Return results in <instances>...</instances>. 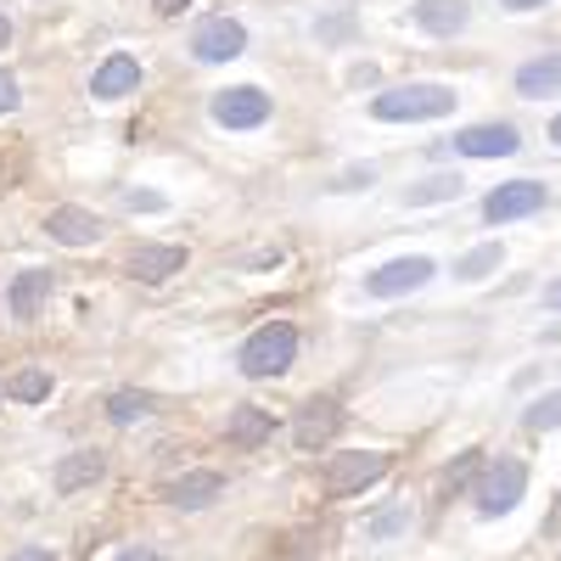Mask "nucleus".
Instances as JSON below:
<instances>
[{
  "label": "nucleus",
  "mask_w": 561,
  "mask_h": 561,
  "mask_svg": "<svg viewBox=\"0 0 561 561\" xmlns=\"http://www.w3.org/2000/svg\"><path fill=\"white\" fill-rule=\"evenodd\" d=\"M129 90H140V62L135 57H107L96 73H90V96L96 102H118V96H129Z\"/></svg>",
  "instance_id": "dca6fc26"
},
{
  "label": "nucleus",
  "mask_w": 561,
  "mask_h": 561,
  "mask_svg": "<svg viewBox=\"0 0 561 561\" xmlns=\"http://www.w3.org/2000/svg\"><path fill=\"white\" fill-rule=\"evenodd\" d=\"M511 12H534V7H550V0H505Z\"/></svg>",
  "instance_id": "473e14b6"
},
{
  "label": "nucleus",
  "mask_w": 561,
  "mask_h": 561,
  "mask_svg": "<svg viewBox=\"0 0 561 561\" xmlns=\"http://www.w3.org/2000/svg\"><path fill=\"white\" fill-rule=\"evenodd\" d=\"M545 185L539 180H505V185H494V192L483 197V219L489 225H511V219H528V214H539L545 208Z\"/></svg>",
  "instance_id": "423d86ee"
},
{
  "label": "nucleus",
  "mask_w": 561,
  "mask_h": 561,
  "mask_svg": "<svg viewBox=\"0 0 561 561\" xmlns=\"http://www.w3.org/2000/svg\"><path fill=\"white\" fill-rule=\"evenodd\" d=\"M415 23L438 39H449L472 23V7H466V0H415Z\"/></svg>",
  "instance_id": "a211bd4d"
},
{
  "label": "nucleus",
  "mask_w": 561,
  "mask_h": 561,
  "mask_svg": "<svg viewBox=\"0 0 561 561\" xmlns=\"http://www.w3.org/2000/svg\"><path fill=\"white\" fill-rule=\"evenodd\" d=\"M51 293H57V275H51V270H18L12 293H7L12 320H34V314L45 309V298H51Z\"/></svg>",
  "instance_id": "4468645a"
},
{
  "label": "nucleus",
  "mask_w": 561,
  "mask_h": 561,
  "mask_svg": "<svg viewBox=\"0 0 561 561\" xmlns=\"http://www.w3.org/2000/svg\"><path fill=\"white\" fill-rule=\"evenodd\" d=\"M45 237L51 242H62V248H96L102 237H107V225L90 214V208H73V203H62V208H51L45 214Z\"/></svg>",
  "instance_id": "9d476101"
},
{
  "label": "nucleus",
  "mask_w": 561,
  "mask_h": 561,
  "mask_svg": "<svg viewBox=\"0 0 561 561\" xmlns=\"http://www.w3.org/2000/svg\"><path fill=\"white\" fill-rule=\"evenodd\" d=\"M382 124H421V118H444L455 113V90L449 84H399V90H382L370 102Z\"/></svg>",
  "instance_id": "f03ea898"
},
{
  "label": "nucleus",
  "mask_w": 561,
  "mask_h": 561,
  "mask_svg": "<svg viewBox=\"0 0 561 561\" xmlns=\"http://www.w3.org/2000/svg\"><path fill=\"white\" fill-rule=\"evenodd\" d=\"M7 393H12L18 404H39L45 393H51V370H18V377L7 382Z\"/></svg>",
  "instance_id": "412c9836"
},
{
  "label": "nucleus",
  "mask_w": 561,
  "mask_h": 561,
  "mask_svg": "<svg viewBox=\"0 0 561 561\" xmlns=\"http://www.w3.org/2000/svg\"><path fill=\"white\" fill-rule=\"evenodd\" d=\"M500 259H505V253H500V242H483V248H472V253H466V259L455 264V275H460V280H483L489 270H500Z\"/></svg>",
  "instance_id": "4be33fe9"
},
{
  "label": "nucleus",
  "mask_w": 561,
  "mask_h": 561,
  "mask_svg": "<svg viewBox=\"0 0 561 561\" xmlns=\"http://www.w3.org/2000/svg\"><path fill=\"white\" fill-rule=\"evenodd\" d=\"M550 140H556V147H561V118H556V124H550Z\"/></svg>",
  "instance_id": "c9c22d12"
},
{
  "label": "nucleus",
  "mask_w": 561,
  "mask_h": 561,
  "mask_svg": "<svg viewBox=\"0 0 561 561\" xmlns=\"http://www.w3.org/2000/svg\"><path fill=\"white\" fill-rule=\"evenodd\" d=\"M102 472H107V455L102 449H73L62 466H57V494H79V489H90V483H102Z\"/></svg>",
  "instance_id": "f3484780"
},
{
  "label": "nucleus",
  "mask_w": 561,
  "mask_h": 561,
  "mask_svg": "<svg viewBox=\"0 0 561 561\" xmlns=\"http://www.w3.org/2000/svg\"><path fill=\"white\" fill-rule=\"evenodd\" d=\"M517 147H523V135L511 129V124H472V129L455 135V152L460 158H511Z\"/></svg>",
  "instance_id": "9b49d317"
},
{
  "label": "nucleus",
  "mask_w": 561,
  "mask_h": 561,
  "mask_svg": "<svg viewBox=\"0 0 561 561\" xmlns=\"http://www.w3.org/2000/svg\"><path fill=\"white\" fill-rule=\"evenodd\" d=\"M523 489H528V466L523 460H494L478 483V511L483 517H505V511L523 500Z\"/></svg>",
  "instance_id": "39448f33"
},
{
  "label": "nucleus",
  "mask_w": 561,
  "mask_h": 561,
  "mask_svg": "<svg viewBox=\"0 0 561 561\" xmlns=\"http://www.w3.org/2000/svg\"><path fill=\"white\" fill-rule=\"evenodd\" d=\"M208 118L219 129H259L270 118V96L259 84H230V90H219V96L208 102Z\"/></svg>",
  "instance_id": "20e7f679"
},
{
  "label": "nucleus",
  "mask_w": 561,
  "mask_h": 561,
  "mask_svg": "<svg viewBox=\"0 0 561 561\" xmlns=\"http://www.w3.org/2000/svg\"><path fill=\"white\" fill-rule=\"evenodd\" d=\"M12 561H57L45 545H23V550H12Z\"/></svg>",
  "instance_id": "c756f323"
},
{
  "label": "nucleus",
  "mask_w": 561,
  "mask_h": 561,
  "mask_svg": "<svg viewBox=\"0 0 561 561\" xmlns=\"http://www.w3.org/2000/svg\"><path fill=\"white\" fill-rule=\"evenodd\" d=\"M152 415V393H140V388H118L107 399V421L113 427H129V421H147Z\"/></svg>",
  "instance_id": "aec40b11"
},
{
  "label": "nucleus",
  "mask_w": 561,
  "mask_h": 561,
  "mask_svg": "<svg viewBox=\"0 0 561 561\" xmlns=\"http://www.w3.org/2000/svg\"><path fill=\"white\" fill-rule=\"evenodd\" d=\"M438 197H460V180L455 174H433V180H421L404 192V203H438Z\"/></svg>",
  "instance_id": "5701e85b"
},
{
  "label": "nucleus",
  "mask_w": 561,
  "mask_h": 561,
  "mask_svg": "<svg viewBox=\"0 0 561 561\" xmlns=\"http://www.w3.org/2000/svg\"><path fill=\"white\" fill-rule=\"evenodd\" d=\"M12 107H18V79L0 68V113H12Z\"/></svg>",
  "instance_id": "bb28decb"
},
{
  "label": "nucleus",
  "mask_w": 561,
  "mask_h": 561,
  "mask_svg": "<svg viewBox=\"0 0 561 561\" xmlns=\"http://www.w3.org/2000/svg\"><path fill=\"white\" fill-rule=\"evenodd\" d=\"M124 270L135 280H147V287H158V280H169L174 270H185V248H174V242H140V248H129Z\"/></svg>",
  "instance_id": "f8f14e48"
},
{
  "label": "nucleus",
  "mask_w": 561,
  "mask_h": 561,
  "mask_svg": "<svg viewBox=\"0 0 561 561\" xmlns=\"http://www.w3.org/2000/svg\"><path fill=\"white\" fill-rule=\"evenodd\" d=\"M225 438L237 444V449H259V444L275 438V415L259 410V404H237V410L225 415Z\"/></svg>",
  "instance_id": "2eb2a0df"
},
{
  "label": "nucleus",
  "mask_w": 561,
  "mask_h": 561,
  "mask_svg": "<svg viewBox=\"0 0 561 561\" xmlns=\"http://www.w3.org/2000/svg\"><path fill=\"white\" fill-rule=\"evenodd\" d=\"M517 96H528V102H539V96H561V51L534 57V62L517 68Z\"/></svg>",
  "instance_id": "6ab92c4d"
},
{
  "label": "nucleus",
  "mask_w": 561,
  "mask_h": 561,
  "mask_svg": "<svg viewBox=\"0 0 561 561\" xmlns=\"http://www.w3.org/2000/svg\"><path fill=\"white\" fill-rule=\"evenodd\" d=\"M118 561H158V550H147V545H135V550H124Z\"/></svg>",
  "instance_id": "2f4dec72"
},
{
  "label": "nucleus",
  "mask_w": 561,
  "mask_h": 561,
  "mask_svg": "<svg viewBox=\"0 0 561 561\" xmlns=\"http://www.w3.org/2000/svg\"><path fill=\"white\" fill-rule=\"evenodd\" d=\"M0 45H12V23H7V12H0Z\"/></svg>",
  "instance_id": "f704fd0d"
},
{
  "label": "nucleus",
  "mask_w": 561,
  "mask_h": 561,
  "mask_svg": "<svg viewBox=\"0 0 561 561\" xmlns=\"http://www.w3.org/2000/svg\"><path fill=\"white\" fill-rule=\"evenodd\" d=\"M523 427H528V433H550V427H561V393H545L539 404H528Z\"/></svg>",
  "instance_id": "b1692460"
},
{
  "label": "nucleus",
  "mask_w": 561,
  "mask_h": 561,
  "mask_svg": "<svg viewBox=\"0 0 561 561\" xmlns=\"http://www.w3.org/2000/svg\"><path fill=\"white\" fill-rule=\"evenodd\" d=\"M185 7H192V0H152V12H158V18H180Z\"/></svg>",
  "instance_id": "7c9ffc66"
},
{
  "label": "nucleus",
  "mask_w": 561,
  "mask_h": 561,
  "mask_svg": "<svg viewBox=\"0 0 561 561\" xmlns=\"http://www.w3.org/2000/svg\"><path fill=\"white\" fill-rule=\"evenodd\" d=\"M124 203H129V208H147V214H152V208H163V197H158V192H129Z\"/></svg>",
  "instance_id": "cd10ccee"
},
{
  "label": "nucleus",
  "mask_w": 561,
  "mask_h": 561,
  "mask_svg": "<svg viewBox=\"0 0 561 561\" xmlns=\"http://www.w3.org/2000/svg\"><path fill=\"white\" fill-rule=\"evenodd\" d=\"M370 180H377V169H370V163H359V169H348L337 185H370Z\"/></svg>",
  "instance_id": "c85d7f7f"
},
{
  "label": "nucleus",
  "mask_w": 561,
  "mask_h": 561,
  "mask_svg": "<svg viewBox=\"0 0 561 561\" xmlns=\"http://www.w3.org/2000/svg\"><path fill=\"white\" fill-rule=\"evenodd\" d=\"M337 427H343V404L337 399H309L298 410V421H293V444L314 455V449H325L337 438Z\"/></svg>",
  "instance_id": "1a4fd4ad"
},
{
  "label": "nucleus",
  "mask_w": 561,
  "mask_h": 561,
  "mask_svg": "<svg viewBox=\"0 0 561 561\" xmlns=\"http://www.w3.org/2000/svg\"><path fill=\"white\" fill-rule=\"evenodd\" d=\"M433 259H393V264H382V270H370L365 275V293L370 298H399V293H415V287H427V280H433Z\"/></svg>",
  "instance_id": "6e6552de"
},
{
  "label": "nucleus",
  "mask_w": 561,
  "mask_h": 561,
  "mask_svg": "<svg viewBox=\"0 0 561 561\" xmlns=\"http://www.w3.org/2000/svg\"><path fill=\"white\" fill-rule=\"evenodd\" d=\"M242 51H248V28L237 18H208V23L192 28V57L197 62H230Z\"/></svg>",
  "instance_id": "0eeeda50"
},
{
  "label": "nucleus",
  "mask_w": 561,
  "mask_h": 561,
  "mask_svg": "<svg viewBox=\"0 0 561 561\" xmlns=\"http://www.w3.org/2000/svg\"><path fill=\"white\" fill-rule=\"evenodd\" d=\"M478 466H483V460H478V449H466V455L449 466V472H444V500H449V494H460V489H466V478H472Z\"/></svg>",
  "instance_id": "393cba45"
},
{
  "label": "nucleus",
  "mask_w": 561,
  "mask_h": 561,
  "mask_svg": "<svg viewBox=\"0 0 561 561\" xmlns=\"http://www.w3.org/2000/svg\"><path fill=\"white\" fill-rule=\"evenodd\" d=\"M219 494H225V478H219V472H180V478L163 483V500H169L174 511H203V505H214Z\"/></svg>",
  "instance_id": "ddd939ff"
},
{
  "label": "nucleus",
  "mask_w": 561,
  "mask_h": 561,
  "mask_svg": "<svg viewBox=\"0 0 561 561\" xmlns=\"http://www.w3.org/2000/svg\"><path fill=\"white\" fill-rule=\"evenodd\" d=\"M382 472H388V460L377 449H343V455H332V466H325V494H337V500L365 494Z\"/></svg>",
  "instance_id": "7ed1b4c3"
},
{
  "label": "nucleus",
  "mask_w": 561,
  "mask_h": 561,
  "mask_svg": "<svg viewBox=\"0 0 561 561\" xmlns=\"http://www.w3.org/2000/svg\"><path fill=\"white\" fill-rule=\"evenodd\" d=\"M545 304H550V309H556V314H561V280H556V287H550V293H545Z\"/></svg>",
  "instance_id": "72a5a7b5"
},
{
  "label": "nucleus",
  "mask_w": 561,
  "mask_h": 561,
  "mask_svg": "<svg viewBox=\"0 0 561 561\" xmlns=\"http://www.w3.org/2000/svg\"><path fill=\"white\" fill-rule=\"evenodd\" d=\"M404 528H410V511H404V505L382 511V517H370V539H393V534H404Z\"/></svg>",
  "instance_id": "a878e982"
},
{
  "label": "nucleus",
  "mask_w": 561,
  "mask_h": 561,
  "mask_svg": "<svg viewBox=\"0 0 561 561\" xmlns=\"http://www.w3.org/2000/svg\"><path fill=\"white\" fill-rule=\"evenodd\" d=\"M293 359H298V332H293L287 320L259 325V332L242 343V354H237L242 377H253V382H264V377H287Z\"/></svg>",
  "instance_id": "f257e3e1"
}]
</instances>
